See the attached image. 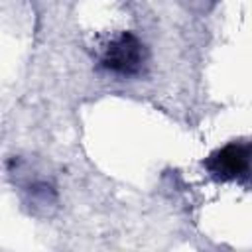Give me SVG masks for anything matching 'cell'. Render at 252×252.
<instances>
[{"label": "cell", "mask_w": 252, "mask_h": 252, "mask_svg": "<svg viewBox=\"0 0 252 252\" xmlns=\"http://www.w3.org/2000/svg\"><path fill=\"white\" fill-rule=\"evenodd\" d=\"M144 59H146V51L140 37L134 35L132 32H122L104 49L100 65L114 75L132 77L142 71Z\"/></svg>", "instance_id": "cell-1"}, {"label": "cell", "mask_w": 252, "mask_h": 252, "mask_svg": "<svg viewBox=\"0 0 252 252\" xmlns=\"http://www.w3.org/2000/svg\"><path fill=\"white\" fill-rule=\"evenodd\" d=\"M205 169L220 181H234L248 177L250 171V144L248 142H230L215 150L205 161Z\"/></svg>", "instance_id": "cell-2"}]
</instances>
